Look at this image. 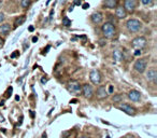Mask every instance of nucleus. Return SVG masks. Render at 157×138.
Returning a JSON list of instances; mask_svg holds the SVG:
<instances>
[{
    "label": "nucleus",
    "mask_w": 157,
    "mask_h": 138,
    "mask_svg": "<svg viewBox=\"0 0 157 138\" xmlns=\"http://www.w3.org/2000/svg\"><path fill=\"white\" fill-rule=\"evenodd\" d=\"M101 33L104 39H112L116 36V26L111 22H106L101 26Z\"/></svg>",
    "instance_id": "f257e3e1"
},
{
    "label": "nucleus",
    "mask_w": 157,
    "mask_h": 138,
    "mask_svg": "<svg viewBox=\"0 0 157 138\" xmlns=\"http://www.w3.org/2000/svg\"><path fill=\"white\" fill-rule=\"evenodd\" d=\"M125 26H126V29L130 34H137V33H139L142 29L143 24H142L141 21L137 20V18H129V20L126 21Z\"/></svg>",
    "instance_id": "f03ea898"
},
{
    "label": "nucleus",
    "mask_w": 157,
    "mask_h": 138,
    "mask_svg": "<svg viewBox=\"0 0 157 138\" xmlns=\"http://www.w3.org/2000/svg\"><path fill=\"white\" fill-rule=\"evenodd\" d=\"M147 64H149V57H140L134 63V69L138 74H144L147 69Z\"/></svg>",
    "instance_id": "7ed1b4c3"
},
{
    "label": "nucleus",
    "mask_w": 157,
    "mask_h": 138,
    "mask_svg": "<svg viewBox=\"0 0 157 138\" xmlns=\"http://www.w3.org/2000/svg\"><path fill=\"white\" fill-rule=\"evenodd\" d=\"M130 45L136 50H142L147 45V39L144 36H137L130 41Z\"/></svg>",
    "instance_id": "20e7f679"
},
{
    "label": "nucleus",
    "mask_w": 157,
    "mask_h": 138,
    "mask_svg": "<svg viewBox=\"0 0 157 138\" xmlns=\"http://www.w3.org/2000/svg\"><path fill=\"white\" fill-rule=\"evenodd\" d=\"M116 108L120 111L127 113L128 115H136V113H137V109L134 106H131L130 104H128V103H123L122 101V103L116 105Z\"/></svg>",
    "instance_id": "39448f33"
},
{
    "label": "nucleus",
    "mask_w": 157,
    "mask_h": 138,
    "mask_svg": "<svg viewBox=\"0 0 157 138\" xmlns=\"http://www.w3.org/2000/svg\"><path fill=\"white\" fill-rule=\"evenodd\" d=\"M68 90L73 93V94H80L82 93V85L80 84V82L77 80H69L67 83Z\"/></svg>",
    "instance_id": "423d86ee"
},
{
    "label": "nucleus",
    "mask_w": 157,
    "mask_h": 138,
    "mask_svg": "<svg viewBox=\"0 0 157 138\" xmlns=\"http://www.w3.org/2000/svg\"><path fill=\"white\" fill-rule=\"evenodd\" d=\"M89 80L94 85H99L102 81V76L98 69H93L89 72Z\"/></svg>",
    "instance_id": "0eeeda50"
},
{
    "label": "nucleus",
    "mask_w": 157,
    "mask_h": 138,
    "mask_svg": "<svg viewBox=\"0 0 157 138\" xmlns=\"http://www.w3.org/2000/svg\"><path fill=\"white\" fill-rule=\"evenodd\" d=\"M145 78H146V80L151 83H156V80H157V70L155 67H152V68H149L145 70Z\"/></svg>",
    "instance_id": "6e6552de"
},
{
    "label": "nucleus",
    "mask_w": 157,
    "mask_h": 138,
    "mask_svg": "<svg viewBox=\"0 0 157 138\" xmlns=\"http://www.w3.org/2000/svg\"><path fill=\"white\" fill-rule=\"evenodd\" d=\"M137 0H124L123 8L126 10L127 13H132L137 9Z\"/></svg>",
    "instance_id": "1a4fd4ad"
},
{
    "label": "nucleus",
    "mask_w": 157,
    "mask_h": 138,
    "mask_svg": "<svg viewBox=\"0 0 157 138\" xmlns=\"http://www.w3.org/2000/svg\"><path fill=\"white\" fill-rule=\"evenodd\" d=\"M82 94L85 98L87 99H92L94 97V94H95V92H94V88L93 86L88 83H85V84L82 86Z\"/></svg>",
    "instance_id": "9d476101"
},
{
    "label": "nucleus",
    "mask_w": 157,
    "mask_h": 138,
    "mask_svg": "<svg viewBox=\"0 0 157 138\" xmlns=\"http://www.w3.org/2000/svg\"><path fill=\"white\" fill-rule=\"evenodd\" d=\"M103 18H104V15L100 11H96V12H94V13L90 15V21H92V23L95 24V25H100V24L103 22Z\"/></svg>",
    "instance_id": "9b49d317"
},
{
    "label": "nucleus",
    "mask_w": 157,
    "mask_h": 138,
    "mask_svg": "<svg viewBox=\"0 0 157 138\" xmlns=\"http://www.w3.org/2000/svg\"><path fill=\"white\" fill-rule=\"evenodd\" d=\"M96 96L99 100H102V99H106V98L109 96L108 94V91H107V86L106 85H100V86H98L97 91H96Z\"/></svg>",
    "instance_id": "f8f14e48"
},
{
    "label": "nucleus",
    "mask_w": 157,
    "mask_h": 138,
    "mask_svg": "<svg viewBox=\"0 0 157 138\" xmlns=\"http://www.w3.org/2000/svg\"><path fill=\"white\" fill-rule=\"evenodd\" d=\"M127 97H128V99H130L131 101H134V103H138V101L141 100L142 95H141L140 92L137 91V90H130V91L128 92Z\"/></svg>",
    "instance_id": "ddd939ff"
},
{
    "label": "nucleus",
    "mask_w": 157,
    "mask_h": 138,
    "mask_svg": "<svg viewBox=\"0 0 157 138\" xmlns=\"http://www.w3.org/2000/svg\"><path fill=\"white\" fill-rule=\"evenodd\" d=\"M118 2L120 0H103L102 7L106 9H116L118 7Z\"/></svg>",
    "instance_id": "4468645a"
},
{
    "label": "nucleus",
    "mask_w": 157,
    "mask_h": 138,
    "mask_svg": "<svg viewBox=\"0 0 157 138\" xmlns=\"http://www.w3.org/2000/svg\"><path fill=\"white\" fill-rule=\"evenodd\" d=\"M127 14L128 13L123 8V6L117 7L116 9H115V17L118 18V20H124V18H126V17H127Z\"/></svg>",
    "instance_id": "2eb2a0df"
},
{
    "label": "nucleus",
    "mask_w": 157,
    "mask_h": 138,
    "mask_svg": "<svg viewBox=\"0 0 157 138\" xmlns=\"http://www.w3.org/2000/svg\"><path fill=\"white\" fill-rule=\"evenodd\" d=\"M11 30H12V28H11V25L9 23L0 24V35L1 36H7L10 34Z\"/></svg>",
    "instance_id": "dca6fc26"
},
{
    "label": "nucleus",
    "mask_w": 157,
    "mask_h": 138,
    "mask_svg": "<svg viewBox=\"0 0 157 138\" xmlns=\"http://www.w3.org/2000/svg\"><path fill=\"white\" fill-rule=\"evenodd\" d=\"M26 21V15H20V16H17L14 21V28H17L18 26L23 25Z\"/></svg>",
    "instance_id": "f3484780"
},
{
    "label": "nucleus",
    "mask_w": 157,
    "mask_h": 138,
    "mask_svg": "<svg viewBox=\"0 0 157 138\" xmlns=\"http://www.w3.org/2000/svg\"><path fill=\"white\" fill-rule=\"evenodd\" d=\"M113 58H114V61L120 62L124 59V55L120 50H114L113 51Z\"/></svg>",
    "instance_id": "a211bd4d"
},
{
    "label": "nucleus",
    "mask_w": 157,
    "mask_h": 138,
    "mask_svg": "<svg viewBox=\"0 0 157 138\" xmlns=\"http://www.w3.org/2000/svg\"><path fill=\"white\" fill-rule=\"evenodd\" d=\"M112 101H113L114 104H120L123 101V94H115L113 95V97H112Z\"/></svg>",
    "instance_id": "6ab92c4d"
},
{
    "label": "nucleus",
    "mask_w": 157,
    "mask_h": 138,
    "mask_svg": "<svg viewBox=\"0 0 157 138\" xmlns=\"http://www.w3.org/2000/svg\"><path fill=\"white\" fill-rule=\"evenodd\" d=\"M64 138H77V131H69V132H66L64 134Z\"/></svg>",
    "instance_id": "aec40b11"
},
{
    "label": "nucleus",
    "mask_w": 157,
    "mask_h": 138,
    "mask_svg": "<svg viewBox=\"0 0 157 138\" xmlns=\"http://www.w3.org/2000/svg\"><path fill=\"white\" fill-rule=\"evenodd\" d=\"M31 4H32V1L31 0H20V7L23 8V9H28V8L31 6Z\"/></svg>",
    "instance_id": "412c9836"
},
{
    "label": "nucleus",
    "mask_w": 157,
    "mask_h": 138,
    "mask_svg": "<svg viewBox=\"0 0 157 138\" xmlns=\"http://www.w3.org/2000/svg\"><path fill=\"white\" fill-rule=\"evenodd\" d=\"M141 4L144 7H152L154 4V0H141Z\"/></svg>",
    "instance_id": "4be33fe9"
},
{
    "label": "nucleus",
    "mask_w": 157,
    "mask_h": 138,
    "mask_svg": "<svg viewBox=\"0 0 157 138\" xmlns=\"http://www.w3.org/2000/svg\"><path fill=\"white\" fill-rule=\"evenodd\" d=\"M63 26H65V27H70L71 26V21L69 20L67 16H65L64 18H63Z\"/></svg>",
    "instance_id": "5701e85b"
},
{
    "label": "nucleus",
    "mask_w": 157,
    "mask_h": 138,
    "mask_svg": "<svg viewBox=\"0 0 157 138\" xmlns=\"http://www.w3.org/2000/svg\"><path fill=\"white\" fill-rule=\"evenodd\" d=\"M4 18H6V16H4V14L2 13V12H0V24L4 23Z\"/></svg>",
    "instance_id": "b1692460"
},
{
    "label": "nucleus",
    "mask_w": 157,
    "mask_h": 138,
    "mask_svg": "<svg viewBox=\"0 0 157 138\" xmlns=\"http://www.w3.org/2000/svg\"><path fill=\"white\" fill-rule=\"evenodd\" d=\"M107 91H108V94H112V93H113V86H112V85H109V88H107Z\"/></svg>",
    "instance_id": "393cba45"
},
{
    "label": "nucleus",
    "mask_w": 157,
    "mask_h": 138,
    "mask_svg": "<svg viewBox=\"0 0 157 138\" xmlns=\"http://www.w3.org/2000/svg\"><path fill=\"white\" fill-rule=\"evenodd\" d=\"M141 53H142V52H141V50H136V51H134V56H139V55H141Z\"/></svg>",
    "instance_id": "a878e982"
},
{
    "label": "nucleus",
    "mask_w": 157,
    "mask_h": 138,
    "mask_svg": "<svg viewBox=\"0 0 157 138\" xmlns=\"http://www.w3.org/2000/svg\"><path fill=\"white\" fill-rule=\"evenodd\" d=\"M81 2H82L81 0H74V1H73V4H74V6H80Z\"/></svg>",
    "instance_id": "bb28decb"
},
{
    "label": "nucleus",
    "mask_w": 157,
    "mask_h": 138,
    "mask_svg": "<svg viewBox=\"0 0 157 138\" xmlns=\"http://www.w3.org/2000/svg\"><path fill=\"white\" fill-rule=\"evenodd\" d=\"M4 44V39H2V38L0 37V47H2Z\"/></svg>",
    "instance_id": "cd10ccee"
},
{
    "label": "nucleus",
    "mask_w": 157,
    "mask_h": 138,
    "mask_svg": "<svg viewBox=\"0 0 157 138\" xmlns=\"http://www.w3.org/2000/svg\"><path fill=\"white\" fill-rule=\"evenodd\" d=\"M82 8H83L84 10H86V9H88V8H89V4H84L83 6H82Z\"/></svg>",
    "instance_id": "c85d7f7f"
},
{
    "label": "nucleus",
    "mask_w": 157,
    "mask_h": 138,
    "mask_svg": "<svg viewBox=\"0 0 157 138\" xmlns=\"http://www.w3.org/2000/svg\"><path fill=\"white\" fill-rule=\"evenodd\" d=\"M28 30H29V31H34V26H30L29 28H28Z\"/></svg>",
    "instance_id": "c756f323"
},
{
    "label": "nucleus",
    "mask_w": 157,
    "mask_h": 138,
    "mask_svg": "<svg viewBox=\"0 0 157 138\" xmlns=\"http://www.w3.org/2000/svg\"><path fill=\"white\" fill-rule=\"evenodd\" d=\"M38 41V37H34L32 38V42H37Z\"/></svg>",
    "instance_id": "7c9ffc66"
},
{
    "label": "nucleus",
    "mask_w": 157,
    "mask_h": 138,
    "mask_svg": "<svg viewBox=\"0 0 157 138\" xmlns=\"http://www.w3.org/2000/svg\"><path fill=\"white\" fill-rule=\"evenodd\" d=\"M17 54H18V53H13V54H12V55H11V57H12V58L15 57V56H16Z\"/></svg>",
    "instance_id": "2f4dec72"
},
{
    "label": "nucleus",
    "mask_w": 157,
    "mask_h": 138,
    "mask_svg": "<svg viewBox=\"0 0 157 138\" xmlns=\"http://www.w3.org/2000/svg\"><path fill=\"white\" fill-rule=\"evenodd\" d=\"M70 103H72V104H74V103H77V99H72V100H71Z\"/></svg>",
    "instance_id": "473e14b6"
},
{
    "label": "nucleus",
    "mask_w": 157,
    "mask_h": 138,
    "mask_svg": "<svg viewBox=\"0 0 157 138\" xmlns=\"http://www.w3.org/2000/svg\"><path fill=\"white\" fill-rule=\"evenodd\" d=\"M80 138H92V137H88V136H82V137Z\"/></svg>",
    "instance_id": "72a5a7b5"
},
{
    "label": "nucleus",
    "mask_w": 157,
    "mask_h": 138,
    "mask_svg": "<svg viewBox=\"0 0 157 138\" xmlns=\"http://www.w3.org/2000/svg\"><path fill=\"white\" fill-rule=\"evenodd\" d=\"M60 1H61V2H65V0H60Z\"/></svg>",
    "instance_id": "f704fd0d"
},
{
    "label": "nucleus",
    "mask_w": 157,
    "mask_h": 138,
    "mask_svg": "<svg viewBox=\"0 0 157 138\" xmlns=\"http://www.w3.org/2000/svg\"><path fill=\"white\" fill-rule=\"evenodd\" d=\"M0 9H1V2H0Z\"/></svg>",
    "instance_id": "c9c22d12"
},
{
    "label": "nucleus",
    "mask_w": 157,
    "mask_h": 138,
    "mask_svg": "<svg viewBox=\"0 0 157 138\" xmlns=\"http://www.w3.org/2000/svg\"><path fill=\"white\" fill-rule=\"evenodd\" d=\"M31 1H37V0H31Z\"/></svg>",
    "instance_id": "e433bc0d"
},
{
    "label": "nucleus",
    "mask_w": 157,
    "mask_h": 138,
    "mask_svg": "<svg viewBox=\"0 0 157 138\" xmlns=\"http://www.w3.org/2000/svg\"><path fill=\"white\" fill-rule=\"evenodd\" d=\"M0 138H2V137H1V136H0Z\"/></svg>",
    "instance_id": "4c0bfd02"
}]
</instances>
